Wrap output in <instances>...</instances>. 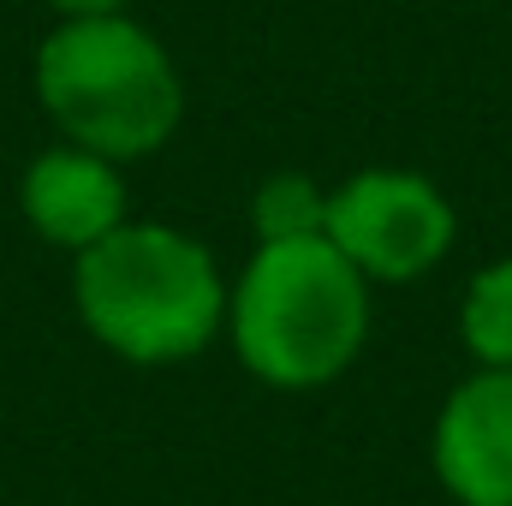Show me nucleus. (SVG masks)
Segmentation results:
<instances>
[{
  "instance_id": "obj_8",
  "label": "nucleus",
  "mask_w": 512,
  "mask_h": 506,
  "mask_svg": "<svg viewBox=\"0 0 512 506\" xmlns=\"http://www.w3.org/2000/svg\"><path fill=\"white\" fill-rule=\"evenodd\" d=\"M256 239L268 245V239H310V233H322V221H328V197L304 179V173H280V179H268L262 191H256Z\"/></svg>"
},
{
  "instance_id": "obj_1",
  "label": "nucleus",
  "mask_w": 512,
  "mask_h": 506,
  "mask_svg": "<svg viewBox=\"0 0 512 506\" xmlns=\"http://www.w3.org/2000/svg\"><path fill=\"white\" fill-rule=\"evenodd\" d=\"M72 304L78 322L126 364L197 358L227 322L215 256L161 221H120L72 256Z\"/></svg>"
},
{
  "instance_id": "obj_3",
  "label": "nucleus",
  "mask_w": 512,
  "mask_h": 506,
  "mask_svg": "<svg viewBox=\"0 0 512 506\" xmlns=\"http://www.w3.org/2000/svg\"><path fill=\"white\" fill-rule=\"evenodd\" d=\"M36 96L66 143L108 161L155 155L185 114L173 54L126 12L60 18L36 48Z\"/></svg>"
},
{
  "instance_id": "obj_9",
  "label": "nucleus",
  "mask_w": 512,
  "mask_h": 506,
  "mask_svg": "<svg viewBox=\"0 0 512 506\" xmlns=\"http://www.w3.org/2000/svg\"><path fill=\"white\" fill-rule=\"evenodd\" d=\"M126 0H54L60 18H102V12H120Z\"/></svg>"
},
{
  "instance_id": "obj_2",
  "label": "nucleus",
  "mask_w": 512,
  "mask_h": 506,
  "mask_svg": "<svg viewBox=\"0 0 512 506\" xmlns=\"http://www.w3.org/2000/svg\"><path fill=\"white\" fill-rule=\"evenodd\" d=\"M233 352L268 387L304 393L334 381L370 334V280L328 245L310 239H268L245 262L233 298Z\"/></svg>"
},
{
  "instance_id": "obj_4",
  "label": "nucleus",
  "mask_w": 512,
  "mask_h": 506,
  "mask_svg": "<svg viewBox=\"0 0 512 506\" xmlns=\"http://www.w3.org/2000/svg\"><path fill=\"white\" fill-rule=\"evenodd\" d=\"M322 233L364 280H417L453 251V203L423 173L376 167L328 197Z\"/></svg>"
},
{
  "instance_id": "obj_5",
  "label": "nucleus",
  "mask_w": 512,
  "mask_h": 506,
  "mask_svg": "<svg viewBox=\"0 0 512 506\" xmlns=\"http://www.w3.org/2000/svg\"><path fill=\"white\" fill-rule=\"evenodd\" d=\"M435 477L459 506H512V370H483L447 393Z\"/></svg>"
},
{
  "instance_id": "obj_6",
  "label": "nucleus",
  "mask_w": 512,
  "mask_h": 506,
  "mask_svg": "<svg viewBox=\"0 0 512 506\" xmlns=\"http://www.w3.org/2000/svg\"><path fill=\"white\" fill-rule=\"evenodd\" d=\"M18 209L30 221L36 239L60 245V251H90L96 239H108L126 221V185H120V161L60 143L42 149L24 179H18Z\"/></svg>"
},
{
  "instance_id": "obj_7",
  "label": "nucleus",
  "mask_w": 512,
  "mask_h": 506,
  "mask_svg": "<svg viewBox=\"0 0 512 506\" xmlns=\"http://www.w3.org/2000/svg\"><path fill=\"white\" fill-rule=\"evenodd\" d=\"M459 328H465L471 358H483V370H512V256L507 262H489L471 280Z\"/></svg>"
}]
</instances>
